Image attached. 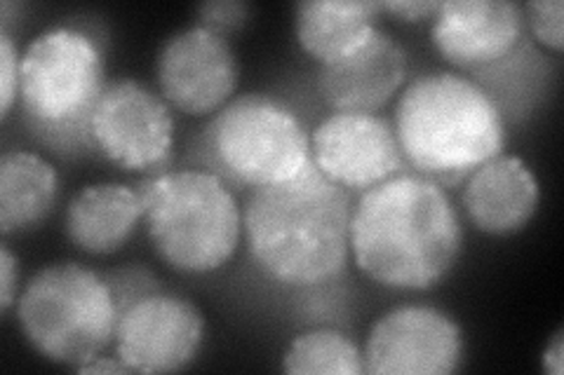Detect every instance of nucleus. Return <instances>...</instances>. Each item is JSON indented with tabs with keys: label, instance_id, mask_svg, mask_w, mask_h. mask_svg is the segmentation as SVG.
I'll use <instances>...</instances> for the list:
<instances>
[{
	"label": "nucleus",
	"instance_id": "f257e3e1",
	"mask_svg": "<svg viewBox=\"0 0 564 375\" xmlns=\"http://www.w3.org/2000/svg\"><path fill=\"white\" fill-rule=\"evenodd\" d=\"M464 221L443 184L395 174L367 188L350 213V258L379 287L429 291L462 258Z\"/></svg>",
	"mask_w": 564,
	"mask_h": 375
},
{
	"label": "nucleus",
	"instance_id": "f03ea898",
	"mask_svg": "<svg viewBox=\"0 0 564 375\" xmlns=\"http://www.w3.org/2000/svg\"><path fill=\"white\" fill-rule=\"evenodd\" d=\"M350 213V192L311 163L288 181L250 192L242 232L263 275L285 287H317L346 271Z\"/></svg>",
	"mask_w": 564,
	"mask_h": 375
},
{
	"label": "nucleus",
	"instance_id": "7ed1b4c3",
	"mask_svg": "<svg viewBox=\"0 0 564 375\" xmlns=\"http://www.w3.org/2000/svg\"><path fill=\"white\" fill-rule=\"evenodd\" d=\"M393 128L404 163L458 184L506 148V118L489 89L456 70H429L402 87Z\"/></svg>",
	"mask_w": 564,
	"mask_h": 375
},
{
	"label": "nucleus",
	"instance_id": "20e7f679",
	"mask_svg": "<svg viewBox=\"0 0 564 375\" xmlns=\"http://www.w3.org/2000/svg\"><path fill=\"white\" fill-rule=\"evenodd\" d=\"M139 190L147 235L172 271L209 275L234 261L242 240V207L219 174L161 172Z\"/></svg>",
	"mask_w": 564,
	"mask_h": 375
},
{
	"label": "nucleus",
	"instance_id": "39448f33",
	"mask_svg": "<svg viewBox=\"0 0 564 375\" xmlns=\"http://www.w3.org/2000/svg\"><path fill=\"white\" fill-rule=\"evenodd\" d=\"M118 317L109 279L74 261L41 267L17 298V324L31 350L74 371L113 345Z\"/></svg>",
	"mask_w": 564,
	"mask_h": 375
},
{
	"label": "nucleus",
	"instance_id": "423d86ee",
	"mask_svg": "<svg viewBox=\"0 0 564 375\" xmlns=\"http://www.w3.org/2000/svg\"><path fill=\"white\" fill-rule=\"evenodd\" d=\"M205 155L224 181L261 188L288 181L311 165V130L288 101L238 95L205 128Z\"/></svg>",
	"mask_w": 564,
	"mask_h": 375
},
{
	"label": "nucleus",
	"instance_id": "0eeeda50",
	"mask_svg": "<svg viewBox=\"0 0 564 375\" xmlns=\"http://www.w3.org/2000/svg\"><path fill=\"white\" fill-rule=\"evenodd\" d=\"M106 82L101 45L83 29L50 26L22 52L20 101L41 134L90 144L87 120Z\"/></svg>",
	"mask_w": 564,
	"mask_h": 375
},
{
	"label": "nucleus",
	"instance_id": "6e6552de",
	"mask_svg": "<svg viewBox=\"0 0 564 375\" xmlns=\"http://www.w3.org/2000/svg\"><path fill=\"white\" fill-rule=\"evenodd\" d=\"M87 139L120 169L161 174L174 153V109L147 82L116 78L95 103Z\"/></svg>",
	"mask_w": 564,
	"mask_h": 375
},
{
	"label": "nucleus",
	"instance_id": "1a4fd4ad",
	"mask_svg": "<svg viewBox=\"0 0 564 375\" xmlns=\"http://www.w3.org/2000/svg\"><path fill=\"white\" fill-rule=\"evenodd\" d=\"M362 360L369 375H449L466 360L464 329L440 308L398 306L369 327Z\"/></svg>",
	"mask_w": 564,
	"mask_h": 375
},
{
	"label": "nucleus",
	"instance_id": "9d476101",
	"mask_svg": "<svg viewBox=\"0 0 564 375\" xmlns=\"http://www.w3.org/2000/svg\"><path fill=\"white\" fill-rule=\"evenodd\" d=\"M155 82L172 109L193 118L215 115L240 82L231 38L203 24L170 33L158 49Z\"/></svg>",
	"mask_w": 564,
	"mask_h": 375
},
{
	"label": "nucleus",
	"instance_id": "9b49d317",
	"mask_svg": "<svg viewBox=\"0 0 564 375\" xmlns=\"http://www.w3.org/2000/svg\"><path fill=\"white\" fill-rule=\"evenodd\" d=\"M205 315L170 291L137 296L120 310L113 348L130 373H176L196 362L205 343Z\"/></svg>",
	"mask_w": 564,
	"mask_h": 375
},
{
	"label": "nucleus",
	"instance_id": "f8f14e48",
	"mask_svg": "<svg viewBox=\"0 0 564 375\" xmlns=\"http://www.w3.org/2000/svg\"><path fill=\"white\" fill-rule=\"evenodd\" d=\"M311 163L348 192H365L408 165L391 120L332 111L311 130Z\"/></svg>",
	"mask_w": 564,
	"mask_h": 375
},
{
	"label": "nucleus",
	"instance_id": "ddd939ff",
	"mask_svg": "<svg viewBox=\"0 0 564 375\" xmlns=\"http://www.w3.org/2000/svg\"><path fill=\"white\" fill-rule=\"evenodd\" d=\"M522 33L524 12L513 0H445L431 24L440 57L458 68H482L506 59Z\"/></svg>",
	"mask_w": 564,
	"mask_h": 375
},
{
	"label": "nucleus",
	"instance_id": "4468645a",
	"mask_svg": "<svg viewBox=\"0 0 564 375\" xmlns=\"http://www.w3.org/2000/svg\"><path fill=\"white\" fill-rule=\"evenodd\" d=\"M408 49L377 29L348 55L317 68L315 85L332 111L377 113L408 82Z\"/></svg>",
	"mask_w": 564,
	"mask_h": 375
},
{
	"label": "nucleus",
	"instance_id": "2eb2a0df",
	"mask_svg": "<svg viewBox=\"0 0 564 375\" xmlns=\"http://www.w3.org/2000/svg\"><path fill=\"white\" fill-rule=\"evenodd\" d=\"M462 205L475 230L491 238H508L536 217L541 184L522 157L501 153L466 178Z\"/></svg>",
	"mask_w": 564,
	"mask_h": 375
},
{
	"label": "nucleus",
	"instance_id": "dca6fc26",
	"mask_svg": "<svg viewBox=\"0 0 564 375\" xmlns=\"http://www.w3.org/2000/svg\"><path fill=\"white\" fill-rule=\"evenodd\" d=\"M144 223V198L128 184L101 181L80 188L64 211L68 242L90 256L120 252Z\"/></svg>",
	"mask_w": 564,
	"mask_h": 375
},
{
	"label": "nucleus",
	"instance_id": "f3484780",
	"mask_svg": "<svg viewBox=\"0 0 564 375\" xmlns=\"http://www.w3.org/2000/svg\"><path fill=\"white\" fill-rule=\"evenodd\" d=\"M375 0H304L294 5V35L317 64L337 62L362 45L379 26Z\"/></svg>",
	"mask_w": 564,
	"mask_h": 375
},
{
	"label": "nucleus",
	"instance_id": "a211bd4d",
	"mask_svg": "<svg viewBox=\"0 0 564 375\" xmlns=\"http://www.w3.org/2000/svg\"><path fill=\"white\" fill-rule=\"evenodd\" d=\"M59 198V172L33 151L0 155V232L3 238L41 225Z\"/></svg>",
	"mask_w": 564,
	"mask_h": 375
},
{
	"label": "nucleus",
	"instance_id": "6ab92c4d",
	"mask_svg": "<svg viewBox=\"0 0 564 375\" xmlns=\"http://www.w3.org/2000/svg\"><path fill=\"white\" fill-rule=\"evenodd\" d=\"M282 371L294 375H362V348L339 329L296 333L282 354Z\"/></svg>",
	"mask_w": 564,
	"mask_h": 375
},
{
	"label": "nucleus",
	"instance_id": "aec40b11",
	"mask_svg": "<svg viewBox=\"0 0 564 375\" xmlns=\"http://www.w3.org/2000/svg\"><path fill=\"white\" fill-rule=\"evenodd\" d=\"M524 24H529L534 38L553 52H562L564 45V3L562 0H532L522 5Z\"/></svg>",
	"mask_w": 564,
	"mask_h": 375
},
{
	"label": "nucleus",
	"instance_id": "412c9836",
	"mask_svg": "<svg viewBox=\"0 0 564 375\" xmlns=\"http://www.w3.org/2000/svg\"><path fill=\"white\" fill-rule=\"evenodd\" d=\"M22 55L8 31L0 33V118H8L20 99Z\"/></svg>",
	"mask_w": 564,
	"mask_h": 375
},
{
	"label": "nucleus",
	"instance_id": "4be33fe9",
	"mask_svg": "<svg viewBox=\"0 0 564 375\" xmlns=\"http://www.w3.org/2000/svg\"><path fill=\"white\" fill-rule=\"evenodd\" d=\"M196 14L198 24L228 35L250 22L252 5L242 3V0H209V3L198 5Z\"/></svg>",
	"mask_w": 564,
	"mask_h": 375
},
{
	"label": "nucleus",
	"instance_id": "5701e85b",
	"mask_svg": "<svg viewBox=\"0 0 564 375\" xmlns=\"http://www.w3.org/2000/svg\"><path fill=\"white\" fill-rule=\"evenodd\" d=\"M20 298V261L10 244L0 242V315H10Z\"/></svg>",
	"mask_w": 564,
	"mask_h": 375
},
{
	"label": "nucleus",
	"instance_id": "b1692460",
	"mask_svg": "<svg viewBox=\"0 0 564 375\" xmlns=\"http://www.w3.org/2000/svg\"><path fill=\"white\" fill-rule=\"evenodd\" d=\"M379 8L381 12L393 14L402 22H421L433 20L440 10V0H383Z\"/></svg>",
	"mask_w": 564,
	"mask_h": 375
},
{
	"label": "nucleus",
	"instance_id": "393cba45",
	"mask_svg": "<svg viewBox=\"0 0 564 375\" xmlns=\"http://www.w3.org/2000/svg\"><path fill=\"white\" fill-rule=\"evenodd\" d=\"M541 371L549 375L564 373V329L560 327L541 352Z\"/></svg>",
	"mask_w": 564,
	"mask_h": 375
},
{
	"label": "nucleus",
	"instance_id": "a878e982",
	"mask_svg": "<svg viewBox=\"0 0 564 375\" xmlns=\"http://www.w3.org/2000/svg\"><path fill=\"white\" fill-rule=\"evenodd\" d=\"M76 373H87V375H99V373H130V368L122 364L118 356H97V360L83 364L80 368H76Z\"/></svg>",
	"mask_w": 564,
	"mask_h": 375
}]
</instances>
